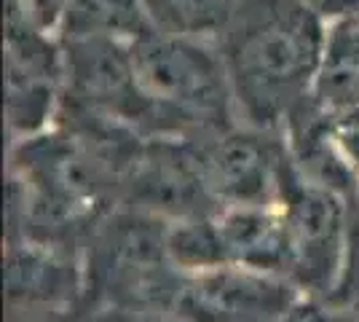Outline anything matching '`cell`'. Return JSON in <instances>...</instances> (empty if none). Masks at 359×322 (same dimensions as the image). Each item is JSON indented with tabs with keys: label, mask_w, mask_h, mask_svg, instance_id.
I'll return each mask as SVG.
<instances>
[{
	"label": "cell",
	"mask_w": 359,
	"mask_h": 322,
	"mask_svg": "<svg viewBox=\"0 0 359 322\" xmlns=\"http://www.w3.org/2000/svg\"><path fill=\"white\" fill-rule=\"evenodd\" d=\"M332 307H335V322H359V298L346 304H332Z\"/></svg>",
	"instance_id": "cell-16"
},
{
	"label": "cell",
	"mask_w": 359,
	"mask_h": 322,
	"mask_svg": "<svg viewBox=\"0 0 359 322\" xmlns=\"http://www.w3.org/2000/svg\"><path fill=\"white\" fill-rule=\"evenodd\" d=\"M295 290L287 276L217 266L188 276L180 285L175 304L204 320L273 322L298 301Z\"/></svg>",
	"instance_id": "cell-8"
},
{
	"label": "cell",
	"mask_w": 359,
	"mask_h": 322,
	"mask_svg": "<svg viewBox=\"0 0 359 322\" xmlns=\"http://www.w3.org/2000/svg\"><path fill=\"white\" fill-rule=\"evenodd\" d=\"M311 102L327 116L359 105V16L330 22Z\"/></svg>",
	"instance_id": "cell-9"
},
{
	"label": "cell",
	"mask_w": 359,
	"mask_h": 322,
	"mask_svg": "<svg viewBox=\"0 0 359 322\" xmlns=\"http://www.w3.org/2000/svg\"><path fill=\"white\" fill-rule=\"evenodd\" d=\"M188 142L220 207H279L292 167L285 129L236 123Z\"/></svg>",
	"instance_id": "cell-4"
},
{
	"label": "cell",
	"mask_w": 359,
	"mask_h": 322,
	"mask_svg": "<svg viewBox=\"0 0 359 322\" xmlns=\"http://www.w3.org/2000/svg\"><path fill=\"white\" fill-rule=\"evenodd\" d=\"M121 191L135 213L164 223H180L220 210L191 142L177 137L142 140L123 175Z\"/></svg>",
	"instance_id": "cell-6"
},
{
	"label": "cell",
	"mask_w": 359,
	"mask_h": 322,
	"mask_svg": "<svg viewBox=\"0 0 359 322\" xmlns=\"http://www.w3.org/2000/svg\"><path fill=\"white\" fill-rule=\"evenodd\" d=\"M273 322H335V307L325 304V298H306V301H295L292 307L287 309L279 320Z\"/></svg>",
	"instance_id": "cell-14"
},
{
	"label": "cell",
	"mask_w": 359,
	"mask_h": 322,
	"mask_svg": "<svg viewBox=\"0 0 359 322\" xmlns=\"http://www.w3.org/2000/svg\"><path fill=\"white\" fill-rule=\"evenodd\" d=\"M153 27L142 0H67L60 41L116 38L135 43Z\"/></svg>",
	"instance_id": "cell-10"
},
{
	"label": "cell",
	"mask_w": 359,
	"mask_h": 322,
	"mask_svg": "<svg viewBox=\"0 0 359 322\" xmlns=\"http://www.w3.org/2000/svg\"><path fill=\"white\" fill-rule=\"evenodd\" d=\"M309 8H314L319 16L327 22L346 19V16H359V0H303Z\"/></svg>",
	"instance_id": "cell-15"
},
{
	"label": "cell",
	"mask_w": 359,
	"mask_h": 322,
	"mask_svg": "<svg viewBox=\"0 0 359 322\" xmlns=\"http://www.w3.org/2000/svg\"><path fill=\"white\" fill-rule=\"evenodd\" d=\"M348 204H354V199L309 180L292 159L279 199L292 250L290 279L298 290L314 298L327 301L344 279L354 226Z\"/></svg>",
	"instance_id": "cell-3"
},
{
	"label": "cell",
	"mask_w": 359,
	"mask_h": 322,
	"mask_svg": "<svg viewBox=\"0 0 359 322\" xmlns=\"http://www.w3.org/2000/svg\"><path fill=\"white\" fill-rule=\"evenodd\" d=\"M137 86L150 107L148 137L194 140L239 123L215 41L150 30L132 43Z\"/></svg>",
	"instance_id": "cell-2"
},
{
	"label": "cell",
	"mask_w": 359,
	"mask_h": 322,
	"mask_svg": "<svg viewBox=\"0 0 359 322\" xmlns=\"http://www.w3.org/2000/svg\"><path fill=\"white\" fill-rule=\"evenodd\" d=\"M65 92L62 41L6 16V119L16 140L57 121Z\"/></svg>",
	"instance_id": "cell-7"
},
{
	"label": "cell",
	"mask_w": 359,
	"mask_h": 322,
	"mask_svg": "<svg viewBox=\"0 0 359 322\" xmlns=\"http://www.w3.org/2000/svg\"><path fill=\"white\" fill-rule=\"evenodd\" d=\"M327 132L332 145L338 148L341 159L346 161V167L351 169V175L359 180V105L330 113Z\"/></svg>",
	"instance_id": "cell-13"
},
{
	"label": "cell",
	"mask_w": 359,
	"mask_h": 322,
	"mask_svg": "<svg viewBox=\"0 0 359 322\" xmlns=\"http://www.w3.org/2000/svg\"><path fill=\"white\" fill-rule=\"evenodd\" d=\"M153 27L175 35L217 41L239 0H142Z\"/></svg>",
	"instance_id": "cell-11"
},
{
	"label": "cell",
	"mask_w": 359,
	"mask_h": 322,
	"mask_svg": "<svg viewBox=\"0 0 359 322\" xmlns=\"http://www.w3.org/2000/svg\"><path fill=\"white\" fill-rule=\"evenodd\" d=\"M65 92L62 105L118 121L150 135V107L137 86L132 43L116 38L62 41Z\"/></svg>",
	"instance_id": "cell-5"
},
{
	"label": "cell",
	"mask_w": 359,
	"mask_h": 322,
	"mask_svg": "<svg viewBox=\"0 0 359 322\" xmlns=\"http://www.w3.org/2000/svg\"><path fill=\"white\" fill-rule=\"evenodd\" d=\"M67 0H6V16L30 25L35 30L60 38Z\"/></svg>",
	"instance_id": "cell-12"
},
{
	"label": "cell",
	"mask_w": 359,
	"mask_h": 322,
	"mask_svg": "<svg viewBox=\"0 0 359 322\" xmlns=\"http://www.w3.org/2000/svg\"><path fill=\"white\" fill-rule=\"evenodd\" d=\"M330 22L303 0H239L215 41L239 123L285 129L314 92Z\"/></svg>",
	"instance_id": "cell-1"
}]
</instances>
